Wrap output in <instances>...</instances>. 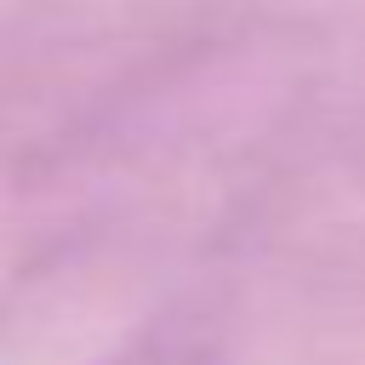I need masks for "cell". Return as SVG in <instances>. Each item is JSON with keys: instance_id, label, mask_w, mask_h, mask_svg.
Wrapping results in <instances>:
<instances>
[{"instance_id": "6da1fadb", "label": "cell", "mask_w": 365, "mask_h": 365, "mask_svg": "<svg viewBox=\"0 0 365 365\" xmlns=\"http://www.w3.org/2000/svg\"><path fill=\"white\" fill-rule=\"evenodd\" d=\"M103 365H211V354L200 342H182V336H148V342H131L120 348L114 359Z\"/></svg>"}]
</instances>
